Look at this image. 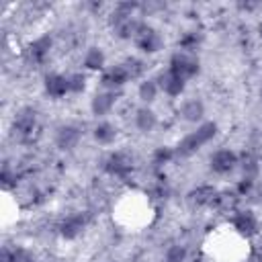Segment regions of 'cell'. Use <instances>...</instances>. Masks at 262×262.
<instances>
[{"label":"cell","instance_id":"1","mask_svg":"<svg viewBox=\"0 0 262 262\" xmlns=\"http://www.w3.org/2000/svg\"><path fill=\"white\" fill-rule=\"evenodd\" d=\"M172 74H176L178 78L186 80V78H192L196 72H199V59L194 53H188V51H176L172 57H170V68H168Z\"/></svg>","mask_w":262,"mask_h":262},{"label":"cell","instance_id":"2","mask_svg":"<svg viewBox=\"0 0 262 262\" xmlns=\"http://www.w3.org/2000/svg\"><path fill=\"white\" fill-rule=\"evenodd\" d=\"M35 127H37V113H35V108L25 106V108H20V111L14 115L12 131H14V135H18V139L31 137L33 131H35Z\"/></svg>","mask_w":262,"mask_h":262},{"label":"cell","instance_id":"3","mask_svg":"<svg viewBox=\"0 0 262 262\" xmlns=\"http://www.w3.org/2000/svg\"><path fill=\"white\" fill-rule=\"evenodd\" d=\"M133 41H135V45H137L141 51H145V53H156V51L162 47V37H160V33H158L154 27L145 25V23L139 25V29H137Z\"/></svg>","mask_w":262,"mask_h":262},{"label":"cell","instance_id":"4","mask_svg":"<svg viewBox=\"0 0 262 262\" xmlns=\"http://www.w3.org/2000/svg\"><path fill=\"white\" fill-rule=\"evenodd\" d=\"M49 49H51V39H49V37H39V39L31 41V43L27 45V49H25V57H27L29 63H33V66H41V63L47 59Z\"/></svg>","mask_w":262,"mask_h":262},{"label":"cell","instance_id":"5","mask_svg":"<svg viewBox=\"0 0 262 262\" xmlns=\"http://www.w3.org/2000/svg\"><path fill=\"white\" fill-rule=\"evenodd\" d=\"M131 164H133L131 156H127L125 151H115L104 160V170L108 174H113V176H121L123 178V176H127L131 172Z\"/></svg>","mask_w":262,"mask_h":262},{"label":"cell","instance_id":"6","mask_svg":"<svg viewBox=\"0 0 262 262\" xmlns=\"http://www.w3.org/2000/svg\"><path fill=\"white\" fill-rule=\"evenodd\" d=\"M231 223H233V229L239 235H244V237H252V235L258 233V219H256V215L252 211H239V213H235L233 219H231Z\"/></svg>","mask_w":262,"mask_h":262},{"label":"cell","instance_id":"7","mask_svg":"<svg viewBox=\"0 0 262 262\" xmlns=\"http://www.w3.org/2000/svg\"><path fill=\"white\" fill-rule=\"evenodd\" d=\"M237 164V156L231 149H217L211 156V170L217 174H227L235 168Z\"/></svg>","mask_w":262,"mask_h":262},{"label":"cell","instance_id":"8","mask_svg":"<svg viewBox=\"0 0 262 262\" xmlns=\"http://www.w3.org/2000/svg\"><path fill=\"white\" fill-rule=\"evenodd\" d=\"M217 199V188L211 184H201L188 192V203L192 207H209Z\"/></svg>","mask_w":262,"mask_h":262},{"label":"cell","instance_id":"9","mask_svg":"<svg viewBox=\"0 0 262 262\" xmlns=\"http://www.w3.org/2000/svg\"><path fill=\"white\" fill-rule=\"evenodd\" d=\"M84 227H86V215L76 213V215H70V217H66V219L61 221L59 233H61V237H66V239H74V237H78V235L84 231Z\"/></svg>","mask_w":262,"mask_h":262},{"label":"cell","instance_id":"10","mask_svg":"<svg viewBox=\"0 0 262 262\" xmlns=\"http://www.w3.org/2000/svg\"><path fill=\"white\" fill-rule=\"evenodd\" d=\"M100 82H102V86H106L108 90H115V88H121L125 82H129V76H127L123 63H119V66H113V68L104 70Z\"/></svg>","mask_w":262,"mask_h":262},{"label":"cell","instance_id":"11","mask_svg":"<svg viewBox=\"0 0 262 262\" xmlns=\"http://www.w3.org/2000/svg\"><path fill=\"white\" fill-rule=\"evenodd\" d=\"M45 92L53 98H61L66 96V92H70V80L68 76L61 74H49L45 78Z\"/></svg>","mask_w":262,"mask_h":262},{"label":"cell","instance_id":"12","mask_svg":"<svg viewBox=\"0 0 262 262\" xmlns=\"http://www.w3.org/2000/svg\"><path fill=\"white\" fill-rule=\"evenodd\" d=\"M158 82H160V88H162L168 96H180V94L184 92V80L178 78L176 74H172L170 70L162 72L160 78H158Z\"/></svg>","mask_w":262,"mask_h":262},{"label":"cell","instance_id":"13","mask_svg":"<svg viewBox=\"0 0 262 262\" xmlns=\"http://www.w3.org/2000/svg\"><path fill=\"white\" fill-rule=\"evenodd\" d=\"M78 141H80V129L74 125H63L55 133V143L61 149H72V147H76Z\"/></svg>","mask_w":262,"mask_h":262},{"label":"cell","instance_id":"14","mask_svg":"<svg viewBox=\"0 0 262 262\" xmlns=\"http://www.w3.org/2000/svg\"><path fill=\"white\" fill-rule=\"evenodd\" d=\"M115 90H104V92H96L92 96V102H90V108L94 115H106L113 106H115Z\"/></svg>","mask_w":262,"mask_h":262},{"label":"cell","instance_id":"15","mask_svg":"<svg viewBox=\"0 0 262 262\" xmlns=\"http://www.w3.org/2000/svg\"><path fill=\"white\" fill-rule=\"evenodd\" d=\"M180 115L184 121H190V123H196L203 119L205 115V104L199 100V98H188L182 106H180Z\"/></svg>","mask_w":262,"mask_h":262},{"label":"cell","instance_id":"16","mask_svg":"<svg viewBox=\"0 0 262 262\" xmlns=\"http://www.w3.org/2000/svg\"><path fill=\"white\" fill-rule=\"evenodd\" d=\"M203 147V141L199 139V135L192 131V133H188L186 137H182L180 139V143L176 145V156H180V158H188V156H192L196 149H201Z\"/></svg>","mask_w":262,"mask_h":262},{"label":"cell","instance_id":"17","mask_svg":"<svg viewBox=\"0 0 262 262\" xmlns=\"http://www.w3.org/2000/svg\"><path fill=\"white\" fill-rule=\"evenodd\" d=\"M239 203V194L237 190H223V192H217V199H215V207L223 213H233L235 207Z\"/></svg>","mask_w":262,"mask_h":262},{"label":"cell","instance_id":"18","mask_svg":"<svg viewBox=\"0 0 262 262\" xmlns=\"http://www.w3.org/2000/svg\"><path fill=\"white\" fill-rule=\"evenodd\" d=\"M135 125H137V129H139V131L149 133V131L158 125V117H156V113H154L151 108L141 106V108L137 111V115H135Z\"/></svg>","mask_w":262,"mask_h":262},{"label":"cell","instance_id":"19","mask_svg":"<svg viewBox=\"0 0 262 262\" xmlns=\"http://www.w3.org/2000/svg\"><path fill=\"white\" fill-rule=\"evenodd\" d=\"M115 137H117V127L115 125L104 121V123H98L94 127V139L98 143H111V141H115Z\"/></svg>","mask_w":262,"mask_h":262},{"label":"cell","instance_id":"20","mask_svg":"<svg viewBox=\"0 0 262 262\" xmlns=\"http://www.w3.org/2000/svg\"><path fill=\"white\" fill-rule=\"evenodd\" d=\"M84 66L88 70H102V66H104V53H102V49L90 47L86 51V55H84Z\"/></svg>","mask_w":262,"mask_h":262},{"label":"cell","instance_id":"21","mask_svg":"<svg viewBox=\"0 0 262 262\" xmlns=\"http://www.w3.org/2000/svg\"><path fill=\"white\" fill-rule=\"evenodd\" d=\"M158 90H160L158 80H143V82L139 84L137 94H139V98H141L143 102H151V100H156Z\"/></svg>","mask_w":262,"mask_h":262},{"label":"cell","instance_id":"22","mask_svg":"<svg viewBox=\"0 0 262 262\" xmlns=\"http://www.w3.org/2000/svg\"><path fill=\"white\" fill-rule=\"evenodd\" d=\"M123 68H125L129 80H135V78H139V76L145 72V63H143L141 59H137V57H129V59H125V61H123Z\"/></svg>","mask_w":262,"mask_h":262},{"label":"cell","instance_id":"23","mask_svg":"<svg viewBox=\"0 0 262 262\" xmlns=\"http://www.w3.org/2000/svg\"><path fill=\"white\" fill-rule=\"evenodd\" d=\"M196 135H199V139L203 141V145L205 143H209L213 137H215V133H217V125L213 123V121H209V123H203V125H199L196 127V131H194Z\"/></svg>","mask_w":262,"mask_h":262},{"label":"cell","instance_id":"24","mask_svg":"<svg viewBox=\"0 0 262 262\" xmlns=\"http://www.w3.org/2000/svg\"><path fill=\"white\" fill-rule=\"evenodd\" d=\"M242 170H244V176L246 178H254L256 174H258V158L256 156H252V154H248V156H244V160H242Z\"/></svg>","mask_w":262,"mask_h":262},{"label":"cell","instance_id":"25","mask_svg":"<svg viewBox=\"0 0 262 262\" xmlns=\"http://www.w3.org/2000/svg\"><path fill=\"white\" fill-rule=\"evenodd\" d=\"M186 260V248L180 244H174L166 252V262H184Z\"/></svg>","mask_w":262,"mask_h":262},{"label":"cell","instance_id":"26","mask_svg":"<svg viewBox=\"0 0 262 262\" xmlns=\"http://www.w3.org/2000/svg\"><path fill=\"white\" fill-rule=\"evenodd\" d=\"M178 45H180L182 51L192 53V51L196 49V45H199V35H196V33H186V35L178 41Z\"/></svg>","mask_w":262,"mask_h":262},{"label":"cell","instance_id":"27","mask_svg":"<svg viewBox=\"0 0 262 262\" xmlns=\"http://www.w3.org/2000/svg\"><path fill=\"white\" fill-rule=\"evenodd\" d=\"M68 80H70V92L80 94V92L86 88V76H84V74H80V72H76V74L68 76Z\"/></svg>","mask_w":262,"mask_h":262},{"label":"cell","instance_id":"28","mask_svg":"<svg viewBox=\"0 0 262 262\" xmlns=\"http://www.w3.org/2000/svg\"><path fill=\"white\" fill-rule=\"evenodd\" d=\"M176 151H172L170 147H158L156 151H154V164H166V162H170L172 160V156H174Z\"/></svg>","mask_w":262,"mask_h":262},{"label":"cell","instance_id":"29","mask_svg":"<svg viewBox=\"0 0 262 262\" xmlns=\"http://www.w3.org/2000/svg\"><path fill=\"white\" fill-rule=\"evenodd\" d=\"M254 188V178H242L239 184H237V194H248L250 190Z\"/></svg>","mask_w":262,"mask_h":262},{"label":"cell","instance_id":"30","mask_svg":"<svg viewBox=\"0 0 262 262\" xmlns=\"http://www.w3.org/2000/svg\"><path fill=\"white\" fill-rule=\"evenodd\" d=\"M29 262H37V260H33V258H31V260H29Z\"/></svg>","mask_w":262,"mask_h":262},{"label":"cell","instance_id":"31","mask_svg":"<svg viewBox=\"0 0 262 262\" xmlns=\"http://www.w3.org/2000/svg\"><path fill=\"white\" fill-rule=\"evenodd\" d=\"M260 35H262V25H260Z\"/></svg>","mask_w":262,"mask_h":262},{"label":"cell","instance_id":"32","mask_svg":"<svg viewBox=\"0 0 262 262\" xmlns=\"http://www.w3.org/2000/svg\"><path fill=\"white\" fill-rule=\"evenodd\" d=\"M194 262H203V260H194Z\"/></svg>","mask_w":262,"mask_h":262},{"label":"cell","instance_id":"33","mask_svg":"<svg viewBox=\"0 0 262 262\" xmlns=\"http://www.w3.org/2000/svg\"><path fill=\"white\" fill-rule=\"evenodd\" d=\"M260 96H262V90H260Z\"/></svg>","mask_w":262,"mask_h":262}]
</instances>
